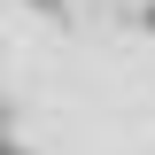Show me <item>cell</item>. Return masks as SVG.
I'll use <instances>...</instances> for the list:
<instances>
[{
	"instance_id": "obj_1",
	"label": "cell",
	"mask_w": 155,
	"mask_h": 155,
	"mask_svg": "<svg viewBox=\"0 0 155 155\" xmlns=\"http://www.w3.org/2000/svg\"><path fill=\"white\" fill-rule=\"evenodd\" d=\"M23 8H39L47 23H62V16H70V0H23Z\"/></svg>"
}]
</instances>
